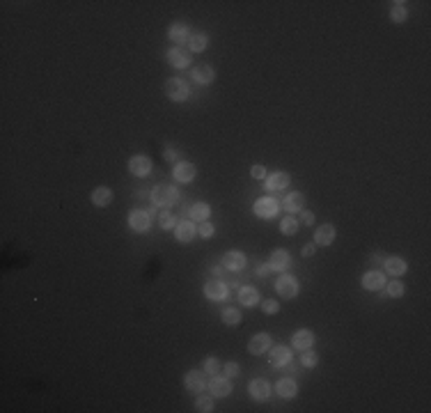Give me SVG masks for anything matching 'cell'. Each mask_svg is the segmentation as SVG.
Returning <instances> with one entry per match:
<instances>
[{
	"instance_id": "cell-18",
	"label": "cell",
	"mask_w": 431,
	"mask_h": 413,
	"mask_svg": "<svg viewBox=\"0 0 431 413\" xmlns=\"http://www.w3.org/2000/svg\"><path fill=\"white\" fill-rule=\"evenodd\" d=\"M92 202L96 206H108L112 202V191L108 186H99V189L92 191Z\"/></svg>"
},
{
	"instance_id": "cell-17",
	"label": "cell",
	"mask_w": 431,
	"mask_h": 413,
	"mask_svg": "<svg viewBox=\"0 0 431 413\" xmlns=\"http://www.w3.org/2000/svg\"><path fill=\"white\" fill-rule=\"evenodd\" d=\"M385 285V278L381 271H369L362 278V287L365 289H371V292H376V289H381Z\"/></svg>"
},
{
	"instance_id": "cell-32",
	"label": "cell",
	"mask_w": 431,
	"mask_h": 413,
	"mask_svg": "<svg viewBox=\"0 0 431 413\" xmlns=\"http://www.w3.org/2000/svg\"><path fill=\"white\" fill-rule=\"evenodd\" d=\"M195 409H198V411H204V413L211 411V409H213L211 395H198V400H195Z\"/></svg>"
},
{
	"instance_id": "cell-28",
	"label": "cell",
	"mask_w": 431,
	"mask_h": 413,
	"mask_svg": "<svg viewBox=\"0 0 431 413\" xmlns=\"http://www.w3.org/2000/svg\"><path fill=\"white\" fill-rule=\"evenodd\" d=\"M190 218L193 220H207L209 218V214H211V209H209V204H204V202H198V204H193L190 206Z\"/></svg>"
},
{
	"instance_id": "cell-38",
	"label": "cell",
	"mask_w": 431,
	"mask_h": 413,
	"mask_svg": "<svg viewBox=\"0 0 431 413\" xmlns=\"http://www.w3.org/2000/svg\"><path fill=\"white\" fill-rule=\"evenodd\" d=\"M218 370H220L218 358H207V361H204V372H209V374H215Z\"/></svg>"
},
{
	"instance_id": "cell-16",
	"label": "cell",
	"mask_w": 431,
	"mask_h": 413,
	"mask_svg": "<svg viewBox=\"0 0 431 413\" xmlns=\"http://www.w3.org/2000/svg\"><path fill=\"white\" fill-rule=\"evenodd\" d=\"M195 172H198V170H195L193 163H177V165H174V179L184 181V184H186V181L195 179Z\"/></svg>"
},
{
	"instance_id": "cell-33",
	"label": "cell",
	"mask_w": 431,
	"mask_h": 413,
	"mask_svg": "<svg viewBox=\"0 0 431 413\" xmlns=\"http://www.w3.org/2000/svg\"><path fill=\"white\" fill-rule=\"evenodd\" d=\"M280 230H282V234H289V237H291V234L298 232V220L291 218V216H287V218L280 223Z\"/></svg>"
},
{
	"instance_id": "cell-9",
	"label": "cell",
	"mask_w": 431,
	"mask_h": 413,
	"mask_svg": "<svg viewBox=\"0 0 431 413\" xmlns=\"http://www.w3.org/2000/svg\"><path fill=\"white\" fill-rule=\"evenodd\" d=\"M204 294H207L209 301H223L225 294H227V287H225L220 280H209L204 285Z\"/></svg>"
},
{
	"instance_id": "cell-35",
	"label": "cell",
	"mask_w": 431,
	"mask_h": 413,
	"mask_svg": "<svg viewBox=\"0 0 431 413\" xmlns=\"http://www.w3.org/2000/svg\"><path fill=\"white\" fill-rule=\"evenodd\" d=\"M159 223H161V228H163V230H170V228H174V225H177V220H174L172 214L163 211V214L159 216Z\"/></svg>"
},
{
	"instance_id": "cell-5",
	"label": "cell",
	"mask_w": 431,
	"mask_h": 413,
	"mask_svg": "<svg viewBox=\"0 0 431 413\" xmlns=\"http://www.w3.org/2000/svg\"><path fill=\"white\" fill-rule=\"evenodd\" d=\"M223 267L229 269V271H241V269L246 267V255L239 253V250H229L223 257Z\"/></svg>"
},
{
	"instance_id": "cell-19",
	"label": "cell",
	"mask_w": 431,
	"mask_h": 413,
	"mask_svg": "<svg viewBox=\"0 0 431 413\" xmlns=\"http://www.w3.org/2000/svg\"><path fill=\"white\" fill-rule=\"evenodd\" d=\"M177 241H181V243H188L190 239L195 237V225L190 223V220H181V223H177Z\"/></svg>"
},
{
	"instance_id": "cell-41",
	"label": "cell",
	"mask_w": 431,
	"mask_h": 413,
	"mask_svg": "<svg viewBox=\"0 0 431 413\" xmlns=\"http://www.w3.org/2000/svg\"><path fill=\"white\" fill-rule=\"evenodd\" d=\"M211 234H213V225L211 223H202V225H200V237L209 239Z\"/></svg>"
},
{
	"instance_id": "cell-36",
	"label": "cell",
	"mask_w": 431,
	"mask_h": 413,
	"mask_svg": "<svg viewBox=\"0 0 431 413\" xmlns=\"http://www.w3.org/2000/svg\"><path fill=\"white\" fill-rule=\"evenodd\" d=\"M393 18L397 23H404L406 21V9H404V3H395L393 7Z\"/></svg>"
},
{
	"instance_id": "cell-25",
	"label": "cell",
	"mask_w": 431,
	"mask_h": 413,
	"mask_svg": "<svg viewBox=\"0 0 431 413\" xmlns=\"http://www.w3.org/2000/svg\"><path fill=\"white\" fill-rule=\"evenodd\" d=\"M303 204H305V195L303 193H289L285 200L287 211H303Z\"/></svg>"
},
{
	"instance_id": "cell-26",
	"label": "cell",
	"mask_w": 431,
	"mask_h": 413,
	"mask_svg": "<svg viewBox=\"0 0 431 413\" xmlns=\"http://www.w3.org/2000/svg\"><path fill=\"white\" fill-rule=\"evenodd\" d=\"M385 271H388L390 275H397V278H399L401 273H406V262L401 257H390L388 262H385Z\"/></svg>"
},
{
	"instance_id": "cell-7",
	"label": "cell",
	"mask_w": 431,
	"mask_h": 413,
	"mask_svg": "<svg viewBox=\"0 0 431 413\" xmlns=\"http://www.w3.org/2000/svg\"><path fill=\"white\" fill-rule=\"evenodd\" d=\"M268 349H271V335H266V333H259V335H254L250 344H248V351L254 353V356H259V353H266Z\"/></svg>"
},
{
	"instance_id": "cell-46",
	"label": "cell",
	"mask_w": 431,
	"mask_h": 413,
	"mask_svg": "<svg viewBox=\"0 0 431 413\" xmlns=\"http://www.w3.org/2000/svg\"><path fill=\"white\" fill-rule=\"evenodd\" d=\"M271 273V264H262V267H257V275H268Z\"/></svg>"
},
{
	"instance_id": "cell-30",
	"label": "cell",
	"mask_w": 431,
	"mask_h": 413,
	"mask_svg": "<svg viewBox=\"0 0 431 413\" xmlns=\"http://www.w3.org/2000/svg\"><path fill=\"white\" fill-rule=\"evenodd\" d=\"M223 322L227 324V326H234V324L241 322V312H239L237 308H225L223 310Z\"/></svg>"
},
{
	"instance_id": "cell-21",
	"label": "cell",
	"mask_w": 431,
	"mask_h": 413,
	"mask_svg": "<svg viewBox=\"0 0 431 413\" xmlns=\"http://www.w3.org/2000/svg\"><path fill=\"white\" fill-rule=\"evenodd\" d=\"M193 78L198 83H202V85H209V83L215 78V71L209 65H200L198 69H193Z\"/></svg>"
},
{
	"instance_id": "cell-14",
	"label": "cell",
	"mask_w": 431,
	"mask_h": 413,
	"mask_svg": "<svg viewBox=\"0 0 431 413\" xmlns=\"http://www.w3.org/2000/svg\"><path fill=\"white\" fill-rule=\"evenodd\" d=\"M209 390H211V397H227L229 395V381L227 379H223V377H213L211 381H209Z\"/></svg>"
},
{
	"instance_id": "cell-22",
	"label": "cell",
	"mask_w": 431,
	"mask_h": 413,
	"mask_svg": "<svg viewBox=\"0 0 431 413\" xmlns=\"http://www.w3.org/2000/svg\"><path fill=\"white\" fill-rule=\"evenodd\" d=\"M312 340H315V335H312V331H307V328H303V331H298L296 335H293V347L296 349H310L312 347Z\"/></svg>"
},
{
	"instance_id": "cell-44",
	"label": "cell",
	"mask_w": 431,
	"mask_h": 413,
	"mask_svg": "<svg viewBox=\"0 0 431 413\" xmlns=\"http://www.w3.org/2000/svg\"><path fill=\"white\" fill-rule=\"evenodd\" d=\"M315 250H317L315 243H305V246H303V250H301V255H303V257H312V255H315Z\"/></svg>"
},
{
	"instance_id": "cell-2",
	"label": "cell",
	"mask_w": 431,
	"mask_h": 413,
	"mask_svg": "<svg viewBox=\"0 0 431 413\" xmlns=\"http://www.w3.org/2000/svg\"><path fill=\"white\" fill-rule=\"evenodd\" d=\"M165 95L172 101H186L188 99V85L184 81H179V78H170L165 83Z\"/></svg>"
},
{
	"instance_id": "cell-37",
	"label": "cell",
	"mask_w": 431,
	"mask_h": 413,
	"mask_svg": "<svg viewBox=\"0 0 431 413\" xmlns=\"http://www.w3.org/2000/svg\"><path fill=\"white\" fill-rule=\"evenodd\" d=\"M388 294L395 298H399L401 294H404V285L399 283V280H393V283H388Z\"/></svg>"
},
{
	"instance_id": "cell-29",
	"label": "cell",
	"mask_w": 431,
	"mask_h": 413,
	"mask_svg": "<svg viewBox=\"0 0 431 413\" xmlns=\"http://www.w3.org/2000/svg\"><path fill=\"white\" fill-rule=\"evenodd\" d=\"M239 301H241L243 306H254V303L259 301L257 289H252V287H243L241 292H239Z\"/></svg>"
},
{
	"instance_id": "cell-23",
	"label": "cell",
	"mask_w": 431,
	"mask_h": 413,
	"mask_svg": "<svg viewBox=\"0 0 431 413\" xmlns=\"http://www.w3.org/2000/svg\"><path fill=\"white\" fill-rule=\"evenodd\" d=\"M276 390H278V395H280V397H285V400H289V397H293V395H296L298 386H296V381H291V379H282V381L276 386Z\"/></svg>"
},
{
	"instance_id": "cell-3",
	"label": "cell",
	"mask_w": 431,
	"mask_h": 413,
	"mask_svg": "<svg viewBox=\"0 0 431 413\" xmlns=\"http://www.w3.org/2000/svg\"><path fill=\"white\" fill-rule=\"evenodd\" d=\"M278 209H280V202L273 198H262L254 202V214H257L259 218H273V216L278 214Z\"/></svg>"
},
{
	"instance_id": "cell-43",
	"label": "cell",
	"mask_w": 431,
	"mask_h": 413,
	"mask_svg": "<svg viewBox=\"0 0 431 413\" xmlns=\"http://www.w3.org/2000/svg\"><path fill=\"white\" fill-rule=\"evenodd\" d=\"M225 374H227V377H237L239 374V365H237V363H225Z\"/></svg>"
},
{
	"instance_id": "cell-47",
	"label": "cell",
	"mask_w": 431,
	"mask_h": 413,
	"mask_svg": "<svg viewBox=\"0 0 431 413\" xmlns=\"http://www.w3.org/2000/svg\"><path fill=\"white\" fill-rule=\"evenodd\" d=\"M165 159H168V161H177V152H174L172 147H168V149H165Z\"/></svg>"
},
{
	"instance_id": "cell-42",
	"label": "cell",
	"mask_w": 431,
	"mask_h": 413,
	"mask_svg": "<svg viewBox=\"0 0 431 413\" xmlns=\"http://www.w3.org/2000/svg\"><path fill=\"white\" fill-rule=\"evenodd\" d=\"M250 172L254 179H266V168H264V165H252Z\"/></svg>"
},
{
	"instance_id": "cell-40",
	"label": "cell",
	"mask_w": 431,
	"mask_h": 413,
	"mask_svg": "<svg viewBox=\"0 0 431 413\" xmlns=\"http://www.w3.org/2000/svg\"><path fill=\"white\" fill-rule=\"evenodd\" d=\"M312 223H315V214H312V211H301L298 225H312Z\"/></svg>"
},
{
	"instance_id": "cell-6",
	"label": "cell",
	"mask_w": 431,
	"mask_h": 413,
	"mask_svg": "<svg viewBox=\"0 0 431 413\" xmlns=\"http://www.w3.org/2000/svg\"><path fill=\"white\" fill-rule=\"evenodd\" d=\"M168 60H170L172 67L184 69V67L190 65V51H186V48H181V46H174L172 51L168 53Z\"/></svg>"
},
{
	"instance_id": "cell-4",
	"label": "cell",
	"mask_w": 431,
	"mask_h": 413,
	"mask_svg": "<svg viewBox=\"0 0 431 413\" xmlns=\"http://www.w3.org/2000/svg\"><path fill=\"white\" fill-rule=\"evenodd\" d=\"M276 289L282 298H293L298 294V283H296V278H291V275H282V278L276 283Z\"/></svg>"
},
{
	"instance_id": "cell-34",
	"label": "cell",
	"mask_w": 431,
	"mask_h": 413,
	"mask_svg": "<svg viewBox=\"0 0 431 413\" xmlns=\"http://www.w3.org/2000/svg\"><path fill=\"white\" fill-rule=\"evenodd\" d=\"M301 363L305 367H315L317 363H319V356H317L312 349H305V353H303V358H301Z\"/></svg>"
},
{
	"instance_id": "cell-10",
	"label": "cell",
	"mask_w": 431,
	"mask_h": 413,
	"mask_svg": "<svg viewBox=\"0 0 431 413\" xmlns=\"http://www.w3.org/2000/svg\"><path fill=\"white\" fill-rule=\"evenodd\" d=\"M129 170L133 172L135 177H145V175H149V170H151V161L147 159V156H133V159L129 161Z\"/></svg>"
},
{
	"instance_id": "cell-15",
	"label": "cell",
	"mask_w": 431,
	"mask_h": 413,
	"mask_svg": "<svg viewBox=\"0 0 431 413\" xmlns=\"http://www.w3.org/2000/svg\"><path fill=\"white\" fill-rule=\"evenodd\" d=\"M289 186V175L287 172H273L271 177H266V189L268 191H282Z\"/></svg>"
},
{
	"instance_id": "cell-24",
	"label": "cell",
	"mask_w": 431,
	"mask_h": 413,
	"mask_svg": "<svg viewBox=\"0 0 431 413\" xmlns=\"http://www.w3.org/2000/svg\"><path fill=\"white\" fill-rule=\"evenodd\" d=\"M170 39L177 42L179 46L184 42H188V28H186V23H174V26L170 28Z\"/></svg>"
},
{
	"instance_id": "cell-12",
	"label": "cell",
	"mask_w": 431,
	"mask_h": 413,
	"mask_svg": "<svg viewBox=\"0 0 431 413\" xmlns=\"http://www.w3.org/2000/svg\"><path fill=\"white\" fill-rule=\"evenodd\" d=\"M332 241H335V228H332L330 223L321 225V228L315 232V243L317 246H330Z\"/></svg>"
},
{
	"instance_id": "cell-27",
	"label": "cell",
	"mask_w": 431,
	"mask_h": 413,
	"mask_svg": "<svg viewBox=\"0 0 431 413\" xmlns=\"http://www.w3.org/2000/svg\"><path fill=\"white\" fill-rule=\"evenodd\" d=\"M186 388H188V390H193V392H198V390H202L204 388V379H202V374H200V372H188V374H186Z\"/></svg>"
},
{
	"instance_id": "cell-20",
	"label": "cell",
	"mask_w": 431,
	"mask_h": 413,
	"mask_svg": "<svg viewBox=\"0 0 431 413\" xmlns=\"http://www.w3.org/2000/svg\"><path fill=\"white\" fill-rule=\"evenodd\" d=\"M289 361H291V353H289L287 347H276L271 351V365L273 367H282V365H287Z\"/></svg>"
},
{
	"instance_id": "cell-39",
	"label": "cell",
	"mask_w": 431,
	"mask_h": 413,
	"mask_svg": "<svg viewBox=\"0 0 431 413\" xmlns=\"http://www.w3.org/2000/svg\"><path fill=\"white\" fill-rule=\"evenodd\" d=\"M262 310L266 314H276L278 310H280V303H278V301H264L262 303Z\"/></svg>"
},
{
	"instance_id": "cell-11",
	"label": "cell",
	"mask_w": 431,
	"mask_h": 413,
	"mask_svg": "<svg viewBox=\"0 0 431 413\" xmlns=\"http://www.w3.org/2000/svg\"><path fill=\"white\" fill-rule=\"evenodd\" d=\"M271 269L273 271H285V269L291 264V257H289V253L287 250H282V248H278V250H273V255H271Z\"/></svg>"
},
{
	"instance_id": "cell-31",
	"label": "cell",
	"mask_w": 431,
	"mask_h": 413,
	"mask_svg": "<svg viewBox=\"0 0 431 413\" xmlns=\"http://www.w3.org/2000/svg\"><path fill=\"white\" fill-rule=\"evenodd\" d=\"M188 48L195 53L204 51V48H207V37H204V34H193V37L188 39Z\"/></svg>"
},
{
	"instance_id": "cell-45",
	"label": "cell",
	"mask_w": 431,
	"mask_h": 413,
	"mask_svg": "<svg viewBox=\"0 0 431 413\" xmlns=\"http://www.w3.org/2000/svg\"><path fill=\"white\" fill-rule=\"evenodd\" d=\"M227 271H229V269H225L223 264H220V267H213V275H215V278H223V275H227Z\"/></svg>"
},
{
	"instance_id": "cell-8",
	"label": "cell",
	"mask_w": 431,
	"mask_h": 413,
	"mask_svg": "<svg viewBox=\"0 0 431 413\" xmlns=\"http://www.w3.org/2000/svg\"><path fill=\"white\" fill-rule=\"evenodd\" d=\"M248 390H250V395L254 397V400H259V402H264L268 395H271V386H268L266 379H254V381H250Z\"/></svg>"
},
{
	"instance_id": "cell-1",
	"label": "cell",
	"mask_w": 431,
	"mask_h": 413,
	"mask_svg": "<svg viewBox=\"0 0 431 413\" xmlns=\"http://www.w3.org/2000/svg\"><path fill=\"white\" fill-rule=\"evenodd\" d=\"M177 189H172V186H156L154 191H151V200H154V204L159 206H168L172 202H177Z\"/></svg>"
},
{
	"instance_id": "cell-13",
	"label": "cell",
	"mask_w": 431,
	"mask_h": 413,
	"mask_svg": "<svg viewBox=\"0 0 431 413\" xmlns=\"http://www.w3.org/2000/svg\"><path fill=\"white\" fill-rule=\"evenodd\" d=\"M129 225L135 230V232H145L147 228H149V214L147 211H131L129 216Z\"/></svg>"
}]
</instances>
